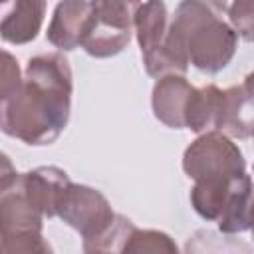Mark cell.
I'll list each match as a JSON object with an SVG mask.
<instances>
[{
	"mask_svg": "<svg viewBox=\"0 0 254 254\" xmlns=\"http://www.w3.org/2000/svg\"><path fill=\"white\" fill-rule=\"evenodd\" d=\"M71 67L62 54L30 58L20 87L0 99L2 131L26 145L54 143L69 121Z\"/></svg>",
	"mask_w": 254,
	"mask_h": 254,
	"instance_id": "1",
	"label": "cell"
},
{
	"mask_svg": "<svg viewBox=\"0 0 254 254\" xmlns=\"http://www.w3.org/2000/svg\"><path fill=\"white\" fill-rule=\"evenodd\" d=\"M171 36L198 71L218 73L236 54L238 34L212 2L181 0L171 20Z\"/></svg>",
	"mask_w": 254,
	"mask_h": 254,
	"instance_id": "2",
	"label": "cell"
},
{
	"mask_svg": "<svg viewBox=\"0 0 254 254\" xmlns=\"http://www.w3.org/2000/svg\"><path fill=\"white\" fill-rule=\"evenodd\" d=\"M58 216L79 232L85 252H123L137 228L127 216L117 214L103 192L71 183L58 206Z\"/></svg>",
	"mask_w": 254,
	"mask_h": 254,
	"instance_id": "3",
	"label": "cell"
},
{
	"mask_svg": "<svg viewBox=\"0 0 254 254\" xmlns=\"http://www.w3.org/2000/svg\"><path fill=\"white\" fill-rule=\"evenodd\" d=\"M252 198V179L246 173L198 179L190 189L194 212L204 220L216 222L224 234H238L250 228Z\"/></svg>",
	"mask_w": 254,
	"mask_h": 254,
	"instance_id": "4",
	"label": "cell"
},
{
	"mask_svg": "<svg viewBox=\"0 0 254 254\" xmlns=\"http://www.w3.org/2000/svg\"><path fill=\"white\" fill-rule=\"evenodd\" d=\"M44 214L28 200L20 185V173H16L2 157L0 173V222H2V250L4 252H52L44 240L42 226Z\"/></svg>",
	"mask_w": 254,
	"mask_h": 254,
	"instance_id": "5",
	"label": "cell"
},
{
	"mask_svg": "<svg viewBox=\"0 0 254 254\" xmlns=\"http://www.w3.org/2000/svg\"><path fill=\"white\" fill-rule=\"evenodd\" d=\"M145 71L151 77H163L171 73L185 75L189 69V60L171 36V20L165 0H145L133 24Z\"/></svg>",
	"mask_w": 254,
	"mask_h": 254,
	"instance_id": "6",
	"label": "cell"
},
{
	"mask_svg": "<svg viewBox=\"0 0 254 254\" xmlns=\"http://www.w3.org/2000/svg\"><path fill=\"white\" fill-rule=\"evenodd\" d=\"M183 171L192 181L208 177H232L246 173V159L228 135L220 131H206L185 149Z\"/></svg>",
	"mask_w": 254,
	"mask_h": 254,
	"instance_id": "7",
	"label": "cell"
},
{
	"mask_svg": "<svg viewBox=\"0 0 254 254\" xmlns=\"http://www.w3.org/2000/svg\"><path fill=\"white\" fill-rule=\"evenodd\" d=\"M194 85H190L181 73L159 77L151 95L153 115L171 129H187V113Z\"/></svg>",
	"mask_w": 254,
	"mask_h": 254,
	"instance_id": "8",
	"label": "cell"
},
{
	"mask_svg": "<svg viewBox=\"0 0 254 254\" xmlns=\"http://www.w3.org/2000/svg\"><path fill=\"white\" fill-rule=\"evenodd\" d=\"M20 185L28 200L46 218H54L58 216V206L71 181L64 169L48 165V167L32 169L28 173H20Z\"/></svg>",
	"mask_w": 254,
	"mask_h": 254,
	"instance_id": "9",
	"label": "cell"
},
{
	"mask_svg": "<svg viewBox=\"0 0 254 254\" xmlns=\"http://www.w3.org/2000/svg\"><path fill=\"white\" fill-rule=\"evenodd\" d=\"M91 2L89 0H60L54 8L46 38L58 50L69 52L81 46V40L91 22Z\"/></svg>",
	"mask_w": 254,
	"mask_h": 254,
	"instance_id": "10",
	"label": "cell"
},
{
	"mask_svg": "<svg viewBox=\"0 0 254 254\" xmlns=\"http://www.w3.org/2000/svg\"><path fill=\"white\" fill-rule=\"evenodd\" d=\"M216 131L236 139L254 137V97L244 85L222 89Z\"/></svg>",
	"mask_w": 254,
	"mask_h": 254,
	"instance_id": "11",
	"label": "cell"
},
{
	"mask_svg": "<svg viewBox=\"0 0 254 254\" xmlns=\"http://www.w3.org/2000/svg\"><path fill=\"white\" fill-rule=\"evenodd\" d=\"M46 16V0H12L2 18V40L8 44H28L36 40Z\"/></svg>",
	"mask_w": 254,
	"mask_h": 254,
	"instance_id": "12",
	"label": "cell"
},
{
	"mask_svg": "<svg viewBox=\"0 0 254 254\" xmlns=\"http://www.w3.org/2000/svg\"><path fill=\"white\" fill-rule=\"evenodd\" d=\"M220 95L222 89L216 87L214 83L194 87L189 113H187V129L194 133H206V131H216V121H218V109H220Z\"/></svg>",
	"mask_w": 254,
	"mask_h": 254,
	"instance_id": "13",
	"label": "cell"
},
{
	"mask_svg": "<svg viewBox=\"0 0 254 254\" xmlns=\"http://www.w3.org/2000/svg\"><path fill=\"white\" fill-rule=\"evenodd\" d=\"M93 20L115 32H133L135 14L143 0H89Z\"/></svg>",
	"mask_w": 254,
	"mask_h": 254,
	"instance_id": "14",
	"label": "cell"
},
{
	"mask_svg": "<svg viewBox=\"0 0 254 254\" xmlns=\"http://www.w3.org/2000/svg\"><path fill=\"white\" fill-rule=\"evenodd\" d=\"M123 252H169V254H177L179 248H177L175 240L161 230L135 228L133 234L129 236Z\"/></svg>",
	"mask_w": 254,
	"mask_h": 254,
	"instance_id": "15",
	"label": "cell"
},
{
	"mask_svg": "<svg viewBox=\"0 0 254 254\" xmlns=\"http://www.w3.org/2000/svg\"><path fill=\"white\" fill-rule=\"evenodd\" d=\"M218 12H226L234 32L246 40L254 42V0H226Z\"/></svg>",
	"mask_w": 254,
	"mask_h": 254,
	"instance_id": "16",
	"label": "cell"
},
{
	"mask_svg": "<svg viewBox=\"0 0 254 254\" xmlns=\"http://www.w3.org/2000/svg\"><path fill=\"white\" fill-rule=\"evenodd\" d=\"M2 58H4V62H2V79H0V99L12 95L22 83L20 67H18V62L14 60V56L4 52Z\"/></svg>",
	"mask_w": 254,
	"mask_h": 254,
	"instance_id": "17",
	"label": "cell"
},
{
	"mask_svg": "<svg viewBox=\"0 0 254 254\" xmlns=\"http://www.w3.org/2000/svg\"><path fill=\"white\" fill-rule=\"evenodd\" d=\"M244 87H246V91L254 97V71H250L248 75H246V79H244V83H242Z\"/></svg>",
	"mask_w": 254,
	"mask_h": 254,
	"instance_id": "18",
	"label": "cell"
},
{
	"mask_svg": "<svg viewBox=\"0 0 254 254\" xmlns=\"http://www.w3.org/2000/svg\"><path fill=\"white\" fill-rule=\"evenodd\" d=\"M250 232L254 238V198H252V208H250Z\"/></svg>",
	"mask_w": 254,
	"mask_h": 254,
	"instance_id": "19",
	"label": "cell"
}]
</instances>
